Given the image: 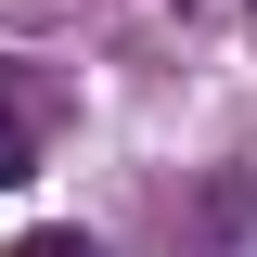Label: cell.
I'll return each mask as SVG.
<instances>
[{"instance_id":"1","label":"cell","mask_w":257,"mask_h":257,"mask_svg":"<svg viewBox=\"0 0 257 257\" xmlns=\"http://www.w3.org/2000/svg\"><path fill=\"white\" fill-rule=\"evenodd\" d=\"M39 167V116H26V90H13V64H0V193Z\"/></svg>"},{"instance_id":"2","label":"cell","mask_w":257,"mask_h":257,"mask_svg":"<svg viewBox=\"0 0 257 257\" xmlns=\"http://www.w3.org/2000/svg\"><path fill=\"white\" fill-rule=\"evenodd\" d=\"M0 257H103L90 231H26V244H0Z\"/></svg>"}]
</instances>
